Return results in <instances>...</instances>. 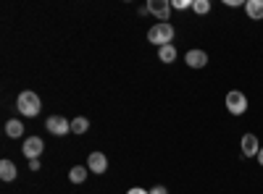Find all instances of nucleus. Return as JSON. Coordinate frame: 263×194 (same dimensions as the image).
Masks as SVG:
<instances>
[{"label":"nucleus","mask_w":263,"mask_h":194,"mask_svg":"<svg viewBox=\"0 0 263 194\" xmlns=\"http://www.w3.org/2000/svg\"><path fill=\"white\" fill-rule=\"evenodd\" d=\"M16 176H18V170H16V163L13 160H0V179H3L6 184L8 181H16Z\"/></svg>","instance_id":"10"},{"label":"nucleus","mask_w":263,"mask_h":194,"mask_svg":"<svg viewBox=\"0 0 263 194\" xmlns=\"http://www.w3.org/2000/svg\"><path fill=\"white\" fill-rule=\"evenodd\" d=\"M174 27L168 24H161V21H156V24H153L150 29H147V42H153V45L156 48H163V45H174Z\"/></svg>","instance_id":"2"},{"label":"nucleus","mask_w":263,"mask_h":194,"mask_svg":"<svg viewBox=\"0 0 263 194\" xmlns=\"http://www.w3.org/2000/svg\"><path fill=\"white\" fill-rule=\"evenodd\" d=\"M150 194H168V189H166V186H153Z\"/></svg>","instance_id":"20"},{"label":"nucleus","mask_w":263,"mask_h":194,"mask_svg":"<svg viewBox=\"0 0 263 194\" xmlns=\"http://www.w3.org/2000/svg\"><path fill=\"white\" fill-rule=\"evenodd\" d=\"M239 147H242L245 158H258V153H260V142H258L255 134H245L242 139H239Z\"/></svg>","instance_id":"8"},{"label":"nucleus","mask_w":263,"mask_h":194,"mask_svg":"<svg viewBox=\"0 0 263 194\" xmlns=\"http://www.w3.org/2000/svg\"><path fill=\"white\" fill-rule=\"evenodd\" d=\"M87 168H90L92 174H105L108 170V158L103 153H90V158H87Z\"/></svg>","instance_id":"9"},{"label":"nucleus","mask_w":263,"mask_h":194,"mask_svg":"<svg viewBox=\"0 0 263 194\" xmlns=\"http://www.w3.org/2000/svg\"><path fill=\"white\" fill-rule=\"evenodd\" d=\"M126 194H150V189H142V186H132Z\"/></svg>","instance_id":"19"},{"label":"nucleus","mask_w":263,"mask_h":194,"mask_svg":"<svg viewBox=\"0 0 263 194\" xmlns=\"http://www.w3.org/2000/svg\"><path fill=\"white\" fill-rule=\"evenodd\" d=\"M145 8H147V13L156 16V18L161 21V24H166L168 16H171V3H168V0H150V3H147Z\"/></svg>","instance_id":"4"},{"label":"nucleus","mask_w":263,"mask_h":194,"mask_svg":"<svg viewBox=\"0 0 263 194\" xmlns=\"http://www.w3.org/2000/svg\"><path fill=\"white\" fill-rule=\"evenodd\" d=\"M87 174H90V168H87V165H74L69 170V181L71 184H84L87 181Z\"/></svg>","instance_id":"12"},{"label":"nucleus","mask_w":263,"mask_h":194,"mask_svg":"<svg viewBox=\"0 0 263 194\" xmlns=\"http://www.w3.org/2000/svg\"><path fill=\"white\" fill-rule=\"evenodd\" d=\"M45 128H48L50 134H55V137H63V134L71 132V121L63 118V116H50V118L45 121Z\"/></svg>","instance_id":"5"},{"label":"nucleus","mask_w":263,"mask_h":194,"mask_svg":"<svg viewBox=\"0 0 263 194\" xmlns=\"http://www.w3.org/2000/svg\"><path fill=\"white\" fill-rule=\"evenodd\" d=\"M224 6H229V8H245L242 0H224Z\"/></svg>","instance_id":"18"},{"label":"nucleus","mask_w":263,"mask_h":194,"mask_svg":"<svg viewBox=\"0 0 263 194\" xmlns=\"http://www.w3.org/2000/svg\"><path fill=\"white\" fill-rule=\"evenodd\" d=\"M227 111L232 113V116H242V113H248V95L245 92H239V90H232V92H227Z\"/></svg>","instance_id":"3"},{"label":"nucleus","mask_w":263,"mask_h":194,"mask_svg":"<svg viewBox=\"0 0 263 194\" xmlns=\"http://www.w3.org/2000/svg\"><path fill=\"white\" fill-rule=\"evenodd\" d=\"M171 8L174 11H187V8H192V0H171Z\"/></svg>","instance_id":"17"},{"label":"nucleus","mask_w":263,"mask_h":194,"mask_svg":"<svg viewBox=\"0 0 263 194\" xmlns=\"http://www.w3.org/2000/svg\"><path fill=\"white\" fill-rule=\"evenodd\" d=\"M29 168H32V170H40L42 165H40V160H29Z\"/></svg>","instance_id":"21"},{"label":"nucleus","mask_w":263,"mask_h":194,"mask_svg":"<svg viewBox=\"0 0 263 194\" xmlns=\"http://www.w3.org/2000/svg\"><path fill=\"white\" fill-rule=\"evenodd\" d=\"M87 128H90V121H87L84 116H77V118L71 121V132H74V134H84Z\"/></svg>","instance_id":"15"},{"label":"nucleus","mask_w":263,"mask_h":194,"mask_svg":"<svg viewBox=\"0 0 263 194\" xmlns=\"http://www.w3.org/2000/svg\"><path fill=\"white\" fill-rule=\"evenodd\" d=\"M177 48H174V45H163V48H158V60L161 63H174V60H177Z\"/></svg>","instance_id":"14"},{"label":"nucleus","mask_w":263,"mask_h":194,"mask_svg":"<svg viewBox=\"0 0 263 194\" xmlns=\"http://www.w3.org/2000/svg\"><path fill=\"white\" fill-rule=\"evenodd\" d=\"M42 149H45V142H42L40 137H27L24 139V147H21V153H24L29 160H40Z\"/></svg>","instance_id":"6"},{"label":"nucleus","mask_w":263,"mask_h":194,"mask_svg":"<svg viewBox=\"0 0 263 194\" xmlns=\"http://www.w3.org/2000/svg\"><path fill=\"white\" fill-rule=\"evenodd\" d=\"M16 107H18V113L21 116H27V118H34L40 111H42V100L37 92L32 90H24L18 97H16Z\"/></svg>","instance_id":"1"},{"label":"nucleus","mask_w":263,"mask_h":194,"mask_svg":"<svg viewBox=\"0 0 263 194\" xmlns=\"http://www.w3.org/2000/svg\"><path fill=\"white\" fill-rule=\"evenodd\" d=\"M192 11H195L197 16H208V13H211V0H195Z\"/></svg>","instance_id":"16"},{"label":"nucleus","mask_w":263,"mask_h":194,"mask_svg":"<svg viewBox=\"0 0 263 194\" xmlns=\"http://www.w3.org/2000/svg\"><path fill=\"white\" fill-rule=\"evenodd\" d=\"M245 13H248V18L260 21L263 18V0H248V3H245Z\"/></svg>","instance_id":"11"},{"label":"nucleus","mask_w":263,"mask_h":194,"mask_svg":"<svg viewBox=\"0 0 263 194\" xmlns=\"http://www.w3.org/2000/svg\"><path fill=\"white\" fill-rule=\"evenodd\" d=\"M6 134H8L11 139L24 137V123H21V121H16V118H11V121L6 123Z\"/></svg>","instance_id":"13"},{"label":"nucleus","mask_w":263,"mask_h":194,"mask_svg":"<svg viewBox=\"0 0 263 194\" xmlns=\"http://www.w3.org/2000/svg\"><path fill=\"white\" fill-rule=\"evenodd\" d=\"M184 63L190 69H205L208 66V53L205 50H187V55H184Z\"/></svg>","instance_id":"7"},{"label":"nucleus","mask_w":263,"mask_h":194,"mask_svg":"<svg viewBox=\"0 0 263 194\" xmlns=\"http://www.w3.org/2000/svg\"><path fill=\"white\" fill-rule=\"evenodd\" d=\"M258 163H260V168H263V147H260V153H258V158H255Z\"/></svg>","instance_id":"22"}]
</instances>
